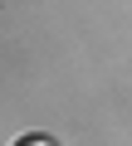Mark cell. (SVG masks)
<instances>
[{
	"mask_svg": "<svg viewBox=\"0 0 132 146\" xmlns=\"http://www.w3.org/2000/svg\"><path fill=\"white\" fill-rule=\"evenodd\" d=\"M15 146H54V141H44V136H20Z\"/></svg>",
	"mask_w": 132,
	"mask_h": 146,
	"instance_id": "1",
	"label": "cell"
}]
</instances>
